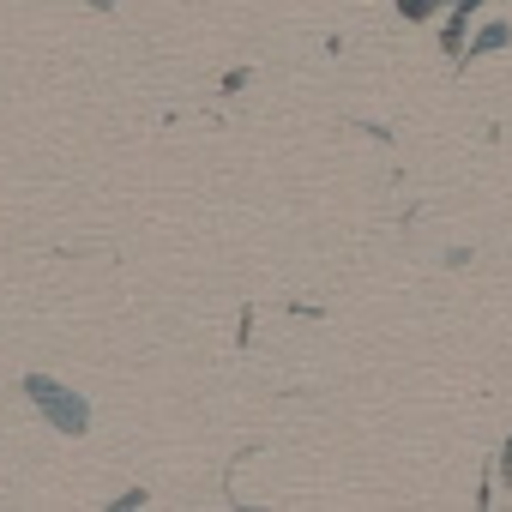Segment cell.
<instances>
[{
  "instance_id": "6da1fadb",
  "label": "cell",
  "mask_w": 512,
  "mask_h": 512,
  "mask_svg": "<svg viewBox=\"0 0 512 512\" xmlns=\"http://www.w3.org/2000/svg\"><path fill=\"white\" fill-rule=\"evenodd\" d=\"M25 398L61 428V434H85L91 428V404L73 392V386H61V380H49V374H25Z\"/></svg>"
},
{
  "instance_id": "7a4b0ae2",
  "label": "cell",
  "mask_w": 512,
  "mask_h": 512,
  "mask_svg": "<svg viewBox=\"0 0 512 512\" xmlns=\"http://www.w3.org/2000/svg\"><path fill=\"white\" fill-rule=\"evenodd\" d=\"M512 43V25H482V37L458 55V61H482V55H494V49H506Z\"/></svg>"
},
{
  "instance_id": "3957f363",
  "label": "cell",
  "mask_w": 512,
  "mask_h": 512,
  "mask_svg": "<svg viewBox=\"0 0 512 512\" xmlns=\"http://www.w3.org/2000/svg\"><path fill=\"white\" fill-rule=\"evenodd\" d=\"M500 482L512 488V434H506V446H500Z\"/></svg>"
}]
</instances>
